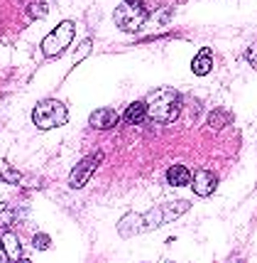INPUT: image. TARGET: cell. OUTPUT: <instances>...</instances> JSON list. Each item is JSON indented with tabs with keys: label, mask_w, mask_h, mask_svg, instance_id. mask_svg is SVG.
<instances>
[{
	"label": "cell",
	"mask_w": 257,
	"mask_h": 263,
	"mask_svg": "<svg viewBox=\"0 0 257 263\" xmlns=\"http://www.w3.org/2000/svg\"><path fill=\"white\" fill-rule=\"evenodd\" d=\"M145 103H147V118H149L152 123H172V121H177V116H179V111H181L179 91H174V89H169V86H162V89L149 91Z\"/></svg>",
	"instance_id": "cell-2"
},
{
	"label": "cell",
	"mask_w": 257,
	"mask_h": 263,
	"mask_svg": "<svg viewBox=\"0 0 257 263\" xmlns=\"http://www.w3.org/2000/svg\"><path fill=\"white\" fill-rule=\"evenodd\" d=\"M167 182L172 187H186L191 184V172L186 165H172L167 170Z\"/></svg>",
	"instance_id": "cell-9"
},
{
	"label": "cell",
	"mask_w": 257,
	"mask_h": 263,
	"mask_svg": "<svg viewBox=\"0 0 257 263\" xmlns=\"http://www.w3.org/2000/svg\"><path fill=\"white\" fill-rule=\"evenodd\" d=\"M0 261H8V253H5V249H3V243H0Z\"/></svg>",
	"instance_id": "cell-19"
},
{
	"label": "cell",
	"mask_w": 257,
	"mask_h": 263,
	"mask_svg": "<svg viewBox=\"0 0 257 263\" xmlns=\"http://www.w3.org/2000/svg\"><path fill=\"white\" fill-rule=\"evenodd\" d=\"M245 59L257 69V45H252L250 49H247V52H245Z\"/></svg>",
	"instance_id": "cell-18"
},
{
	"label": "cell",
	"mask_w": 257,
	"mask_h": 263,
	"mask_svg": "<svg viewBox=\"0 0 257 263\" xmlns=\"http://www.w3.org/2000/svg\"><path fill=\"white\" fill-rule=\"evenodd\" d=\"M98 162H101V153L83 158V160H81L76 167H74V172L69 175V187H71V190H81V187H83V184L91 180V175L96 172Z\"/></svg>",
	"instance_id": "cell-6"
},
{
	"label": "cell",
	"mask_w": 257,
	"mask_h": 263,
	"mask_svg": "<svg viewBox=\"0 0 257 263\" xmlns=\"http://www.w3.org/2000/svg\"><path fill=\"white\" fill-rule=\"evenodd\" d=\"M47 5L45 3H39V0H34V3H30L27 5V17L30 20H42V17H47Z\"/></svg>",
	"instance_id": "cell-15"
},
{
	"label": "cell",
	"mask_w": 257,
	"mask_h": 263,
	"mask_svg": "<svg viewBox=\"0 0 257 263\" xmlns=\"http://www.w3.org/2000/svg\"><path fill=\"white\" fill-rule=\"evenodd\" d=\"M147 17H149V10H147V5L142 0H123L115 8V15H113L115 25L125 32H137L147 23Z\"/></svg>",
	"instance_id": "cell-3"
},
{
	"label": "cell",
	"mask_w": 257,
	"mask_h": 263,
	"mask_svg": "<svg viewBox=\"0 0 257 263\" xmlns=\"http://www.w3.org/2000/svg\"><path fill=\"white\" fill-rule=\"evenodd\" d=\"M0 243H3V249H5V253H8V258H10V261H20V258H23V249H20V241H17V236H15L12 231L5 229V234H3Z\"/></svg>",
	"instance_id": "cell-12"
},
{
	"label": "cell",
	"mask_w": 257,
	"mask_h": 263,
	"mask_svg": "<svg viewBox=\"0 0 257 263\" xmlns=\"http://www.w3.org/2000/svg\"><path fill=\"white\" fill-rule=\"evenodd\" d=\"M12 221H15V212H12L10 206H3V209H0V229L3 231L10 229Z\"/></svg>",
	"instance_id": "cell-16"
},
{
	"label": "cell",
	"mask_w": 257,
	"mask_h": 263,
	"mask_svg": "<svg viewBox=\"0 0 257 263\" xmlns=\"http://www.w3.org/2000/svg\"><path fill=\"white\" fill-rule=\"evenodd\" d=\"M216 184H218V177H216L211 170H199L194 177H191V187H194V192H196L199 197L213 195Z\"/></svg>",
	"instance_id": "cell-7"
},
{
	"label": "cell",
	"mask_w": 257,
	"mask_h": 263,
	"mask_svg": "<svg viewBox=\"0 0 257 263\" xmlns=\"http://www.w3.org/2000/svg\"><path fill=\"white\" fill-rule=\"evenodd\" d=\"M32 246L37 249V251H47V249L52 246V239H49L47 234H37V236H34V241H32Z\"/></svg>",
	"instance_id": "cell-17"
},
{
	"label": "cell",
	"mask_w": 257,
	"mask_h": 263,
	"mask_svg": "<svg viewBox=\"0 0 257 263\" xmlns=\"http://www.w3.org/2000/svg\"><path fill=\"white\" fill-rule=\"evenodd\" d=\"M230 118L233 116L228 114V111H223V108H216L211 114V118H208V126L213 128V130H221V128H225L228 123H230Z\"/></svg>",
	"instance_id": "cell-14"
},
{
	"label": "cell",
	"mask_w": 257,
	"mask_h": 263,
	"mask_svg": "<svg viewBox=\"0 0 257 263\" xmlns=\"http://www.w3.org/2000/svg\"><path fill=\"white\" fill-rule=\"evenodd\" d=\"M211 67H213L211 49H201V52L194 57V62H191V71H194L196 77H206V74L211 71Z\"/></svg>",
	"instance_id": "cell-11"
},
{
	"label": "cell",
	"mask_w": 257,
	"mask_h": 263,
	"mask_svg": "<svg viewBox=\"0 0 257 263\" xmlns=\"http://www.w3.org/2000/svg\"><path fill=\"white\" fill-rule=\"evenodd\" d=\"M71 40H74V23H71V20H64V23H59L54 30L42 40V54H45V57L61 54V52L71 45Z\"/></svg>",
	"instance_id": "cell-5"
},
{
	"label": "cell",
	"mask_w": 257,
	"mask_h": 263,
	"mask_svg": "<svg viewBox=\"0 0 257 263\" xmlns=\"http://www.w3.org/2000/svg\"><path fill=\"white\" fill-rule=\"evenodd\" d=\"M125 123H133V126H140L142 121H147V103L145 101H135L127 106V111L123 114Z\"/></svg>",
	"instance_id": "cell-10"
},
{
	"label": "cell",
	"mask_w": 257,
	"mask_h": 263,
	"mask_svg": "<svg viewBox=\"0 0 257 263\" xmlns=\"http://www.w3.org/2000/svg\"><path fill=\"white\" fill-rule=\"evenodd\" d=\"M0 180H3V182H8V184H20L23 175H20L17 170H12L8 160H0Z\"/></svg>",
	"instance_id": "cell-13"
},
{
	"label": "cell",
	"mask_w": 257,
	"mask_h": 263,
	"mask_svg": "<svg viewBox=\"0 0 257 263\" xmlns=\"http://www.w3.org/2000/svg\"><path fill=\"white\" fill-rule=\"evenodd\" d=\"M69 118V111L67 106L61 101H56V99H47V101H39L34 106L32 111V121L37 128H42V130H52V128H59L64 126Z\"/></svg>",
	"instance_id": "cell-4"
},
{
	"label": "cell",
	"mask_w": 257,
	"mask_h": 263,
	"mask_svg": "<svg viewBox=\"0 0 257 263\" xmlns=\"http://www.w3.org/2000/svg\"><path fill=\"white\" fill-rule=\"evenodd\" d=\"M89 123L93 128H98V130H105V128L118 126V114L111 111V108H98V111H93V114H91Z\"/></svg>",
	"instance_id": "cell-8"
},
{
	"label": "cell",
	"mask_w": 257,
	"mask_h": 263,
	"mask_svg": "<svg viewBox=\"0 0 257 263\" xmlns=\"http://www.w3.org/2000/svg\"><path fill=\"white\" fill-rule=\"evenodd\" d=\"M189 202L186 199H172L167 204H157L145 214H125L118 221V234L120 236H135V234H147L155 231L162 224H169L174 219H179L184 212H189Z\"/></svg>",
	"instance_id": "cell-1"
}]
</instances>
